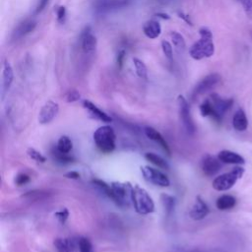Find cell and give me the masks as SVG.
I'll use <instances>...</instances> for the list:
<instances>
[{
  "label": "cell",
  "mask_w": 252,
  "mask_h": 252,
  "mask_svg": "<svg viewBox=\"0 0 252 252\" xmlns=\"http://www.w3.org/2000/svg\"><path fill=\"white\" fill-rule=\"evenodd\" d=\"M209 213H210V209L206 204V202L200 196H197L195 203L189 212L190 218L195 220H201L204 218H206Z\"/></svg>",
  "instance_id": "obj_14"
},
{
  "label": "cell",
  "mask_w": 252,
  "mask_h": 252,
  "mask_svg": "<svg viewBox=\"0 0 252 252\" xmlns=\"http://www.w3.org/2000/svg\"><path fill=\"white\" fill-rule=\"evenodd\" d=\"M36 21L32 20V19H29V20H25L24 22L20 23L16 29L14 30L13 33H12V38L14 40L20 39L24 36H26L27 34L31 33L36 27Z\"/></svg>",
  "instance_id": "obj_15"
},
{
  "label": "cell",
  "mask_w": 252,
  "mask_h": 252,
  "mask_svg": "<svg viewBox=\"0 0 252 252\" xmlns=\"http://www.w3.org/2000/svg\"><path fill=\"white\" fill-rule=\"evenodd\" d=\"M52 156L58 162H61V163H70L74 161V158L71 156H69V154L61 153L56 148L52 151Z\"/></svg>",
  "instance_id": "obj_31"
},
{
  "label": "cell",
  "mask_w": 252,
  "mask_h": 252,
  "mask_svg": "<svg viewBox=\"0 0 252 252\" xmlns=\"http://www.w3.org/2000/svg\"><path fill=\"white\" fill-rule=\"evenodd\" d=\"M236 204V199L232 195H221L216 201V207L220 211H227L232 209Z\"/></svg>",
  "instance_id": "obj_22"
},
{
  "label": "cell",
  "mask_w": 252,
  "mask_h": 252,
  "mask_svg": "<svg viewBox=\"0 0 252 252\" xmlns=\"http://www.w3.org/2000/svg\"><path fill=\"white\" fill-rule=\"evenodd\" d=\"M215 53V45L213 42V37L200 36L190 48L189 54L195 60H202L204 58H209Z\"/></svg>",
  "instance_id": "obj_4"
},
{
  "label": "cell",
  "mask_w": 252,
  "mask_h": 252,
  "mask_svg": "<svg viewBox=\"0 0 252 252\" xmlns=\"http://www.w3.org/2000/svg\"><path fill=\"white\" fill-rule=\"evenodd\" d=\"M144 132L146 134V136L151 139L152 141L158 143L164 151L165 153L169 156L170 155V149H169V146L167 144V142L165 141V139L162 137V135L157 131L155 128L153 127H150V126H147L144 128Z\"/></svg>",
  "instance_id": "obj_18"
},
{
  "label": "cell",
  "mask_w": 252,
  "mask_h": 252,
  "mask_svg": "<svg viewBox=\"0 0 252 252\" xmlns=\"http://www.w3.org/2000/svg\"><path fill=\"white\" fill-rule=\"evenodd\" d=\"M244 173V168L240 165L233 167L230 171L219 175L213 180L212 186L217 191H226L229 190L236 181L242 177Z\"/></svg>",
  "instance_id": "obj_3"
},
{
  "label": "cell",
  "mask_w": 252,
  "mask_h": 252,
  "mask_svg": "<svg viewBox=\"0 0 252 252\" xmlns=\"http://www.w3.org/2000/svg\"><path fill=\"white\" fill-rule=\"evenodd\" d=\"M132 61H133V64H134V67L136 70V74L138 75V77L146 80L148 78V69H147L146 64L137 57H134L132 59Z\"/></svg>",
  "instance_id": "obj_29"
},
{
  "label": "cell",
  "mask_w": 252,
  "mask_h": 252,
  "mask_svg": "<svg viewBox=\"0 0 252 252\" xmlns=\"http://www.w3.org/2000/svg\"><path fill=\"white\" fill-rule=\"evenodd\" d=\"M67 16V11L65 6H59L56 10V19L59 24H64Z\"/></svg>",
  "instance_id": "obj_37"
},
{
  "label": "cell",
  "mask_w": 252,
  "mask_h": 252,
  "mask_svg": "<svg viewBox=\"0 0 252 252\" xmlns=\"http://www.w3.org/2000/svg\"><path fill=\"white\" fill-rule=\"evenodd\" d=\"M160 202L164 209V213L167 217L171 216L175 209V198L166 193H162L160 195Z\"/></svg>",
  "instance_id": "obj_24"
},
{
  "label": "cell",
  "mask_w": 252,
  "mask_h": 252,
  "mask_svg": "<svg viewBox=\"0 0 252 252\" xmlns=\"http://www.w3.org/2000/svg\"><path fill=\"white\" fill-rule=\"evenodd\" d=\"M129 0H96L94 4V9L97 13L103 14L109 11L121 9L127 6Z\"/></svg>",
  "instance_id": "obj_13"
},
{
  "label": "cell",
  "mask_w": 252,
  "mask_h": 252,
  "mask_svg": "<svg viewBox=\"0 0 252 252\" xmlns=\"http://www.w3.org/2000/svg\"><path fill=\"white\" fill-rule=\"evenodd\" d=\"M80 252H94L93 245L87 237H80L78 240Z\"/></svg>",
  "instance_id": "obj_32"
},
{
  "label": "cell",
  "mask_w": 252,
  "mask_h": 252,
  "mask_svg": "<svg viewBox=\"0 0 252 252\" xmlns=\"http://www.w3.org/2000/svg\"><path fill=\"white\" fill-rule=\"evenodd\" d=\"M97 40L92 32L90 26L86 27L80 34V47L85 55H93L95 52Z\"/></svg>",
  "instance_id": "obj_10"
},
{
  "label": "cell",
  "mask_w": 252,
  "mask_h": 252,
  "mask_svg": "<svg viewBox=\"0 0 252 252\" xmlns=\"http://www.w3.org/2000/svg\"><path fill=\"white\" fill-rule=\"evenodd\" d=\"M220 80H221V77L218 73H211L205 76L193 89L192 94H191L192 99H196L198 96L214 89L220 82Z\"/></svg>",
  "instance_id": "obj_6"
},
{
  "label": "cell",
  "mask_w": 252,
  "mask_h": 252,
  "mask_svg": "<svg viewBox=\"0 0 252 252\" xmlns=\"http://www.w3.org/2000/svg\"><path fill=\"white\" fill-rule=\"evenodd\" d=\"M200 112H201V115L203 117H212L214 120L216 118V113H215V110H214V107L212 105V102L209 98L205 99L201 104H200Z\"/></svg>",
  "instance_id": "obj_30"
},
{
  "label": "cell",
  "mask_w": 252,
  "mask_h": 252,
  "mask_svg": "<svg viewBox=\"0 0 252 252\" xmlns=\"http://www.w3.org/2000/svg\"><path fill=\"white\" fill-rule=\"evenodd\" d=\"M83 106L90 112V114L97 119V120H100L102 122H111L112 121V118L110 115H108L106 112H104L103 110H101L100 108H98L94 103H93L92 101L88 100V99H85L83 101Z\"/></svg>",
  "instance_id": "obj_16"
},
{
  "label": "cell",
  "mask_w": 252,
  "mask_h": 252,
  "mask_svg": "<svg viewBox=\"0 0 252 252\" xmlns=\"http://www.w3.org/2000/svg\"><path fill=\"white\" fill-rule=\"evenodd\" d=\"M30 181V176L26 173H19L16 178H15V182L18 186H21V185H25L27 184L28 182Z\"/></svg>",
  "instance_id": "obj_39"
},
{
  "label": "cell",
  "mask_w": 252,
  "mask_h": 252,
  "mask_svg": "<svg viewBox=\"0 0 252 252\" xmlns=\"http://www.w3.org/2000/svg\"><path fill=\"white\" fill-rule=\"evenodd\" d=\"M145 158L153 163L154 165L161 168V169H168L169 165L165 159H163L160 156L155 154V153H146L145 154Z\"/></svg>",
  "instance_id": "obj_25"
},
{
  "label": "cell",
  "mask_w": 252,
  "mask_h": 252,
  "mask_svg": "<svg viewBox=\"0 0 252 252\" xmlns=\"http://www.w3.org/2000/svg\"><path fill=\"white\" fill-rule=\"evenodd\" d=\"M160 45H161V49H162V52H163V54L165 55V57H166L168 60H172V58H173V48H172V44H171L169 41L163 39V40H161Z\"/></svg>",
  "instance_id": "obj_34"
},
{
  "label": "cell",
  "mask_w": 252,
  "mask_h": 252,
  "mask_svg": "<svg viewBox=\"0 0 252 252\" xmlns=\"http://www.w3.org/2000/svg\"><path fill=\"white\" fill-rule=\"evenodd\" d=\"M177 15H178V17H179L180 19H182L183 21H185L188 25L193 26V22L191 21V19H190L189 15H187V14H185V13H183V12H180V11L177 13Z\"/></svg>",
  "instance_id": "obj_44"
},
{
  "label": "cell",
  "mask_w": 252,
  "mask_h": 252,
  "mask_svg": "<svg viewBox=\"0 0 252 252\" xmlns=\"http://www.w3.org/2000/svg\"><path fill=\"white\" fill-rule=\"evenodd\" d=\"M242 4L246 16L249 19H252V0H242Z\"/></svg>",
  "instance_id": "obj_40"
},
{
  "label": "cell",
  "mask_w": 252,
  "mask_h": 252,
  "mask_svg": "<svg viewBox=\"0 0 252 252\" xmlns=\"http://www.w3.org/2000/svg\"><path fill=\"white\" fill-rule=\"evenodd\" d=\"M47 196L46 192H42V191H30L27 192L25 195H23V197L28 198L29 200H32V201H38L40 199H43Z\"/></svg>",
  "instance_id": "obj_35"
},
{
  "label": "cell",
  "mask_w": 252,
  "mask_h": 252,
  "mask_svg": "<svg viewBox=\"0 0 252 252\" xmlns=\"http://www.w3.org/2000/svg\"><path fill=\"white\" fill-rule=\"evenodd\" d=\"M143 32L148 38L155 39V38H158L160 35L161 27H160V25L158 21L150 20V21H147L144 24Z\"/></svg>",
  "instance_id": "obj_19"
},
{
  "label": "cell",
  "mask_w": 252,
  "mask_h": 252,
  "mask_svg": "<svg viewBox=\"0 0 252 252\" xmlns=\"http://www.w3.org/2000/svg\"><path fill=\"white\" fill-rule=\"evenodd\" d=\"M92 182L105 195L107 196L109 199H111L114 203H115V194L113 192V189L111 187V185H108L106 182H104L103 180L100 179H93Z\"/></svg>",
  "instance_id": "obj_27"
},
{
  "label": "cell",
  "mask_w": 252,
  "mask_h": 252,
  "mask_svg": "<svg viewBox=\"0 0 252 252\" xmlns=\"http://www.w3.org/2000/svg\"><path fill=\"white\" fill-rule=\"evenodd\" d=\"M47 4H48V0H39L37 5H36V7H35V10H34L33 14L37 15V14L41 13L44 10V8L46 7Z\"/></svg>",
  "instance_id": "obj_42"
},
{
  "label": "cell",
  "mask_w": 252,
  "mask_h": 252,
  "mask_svg": "<svg viewBox=\"0 0 252 252\" xmlns=\"http://www.w3.org/2000/svg\"><path fill=\"white\" fill-rule=\"evenodd\" d=\"M111 187L115 194V204L119 207H128L133 185L130 182L114 181L111 183Z\"/></svg>",
  "instance_id": "obj_7"
},
{
  "label": "cell",
  "mask_w": 252,
  "mask_h": 252,
  "mask_svg": "<svg viewBox=\"0 0 252 252\" xmlns=\"http://www.w3.org/2000/svg\"><path fill=\"white\" fill-rule=\"evenodd\" d=\"M65 177L69 179H79L80 178V173L77 171H68L64 174Z\"/></svg>",
  "instance_id": "obj_45"
},
{
  "label": "cell",
  "mask_w": 252,
  "mask_h": 252,
  "mask_svg": "<svg viewBox=\"0 0 252 252\" xmlns=\"http://www.w3.org/2000/svg\"><path fill=\"white\" fill-rule=\"evenodd\" d=\"M2 78H3V87H2V92H3V95L4 94L10 89L13 80H14V71L12 66L10 65V63L5 60L4 64H3V73H2Z\"/></svg>",
  "instance_id": "obj_21"
},
{
  "label": "cell",
  "mask_w": 252,
  "mask_h": 252,
  "mask_svg": "<svg viewBox=\"0 0 252 252\" xmlns=\"http://www.w3.org/2000/svg\"><path fill=\"white\" fill-rule=\"evenodd\" d=\"M130 199L135 211L140 215H149L155 211V203L152 197L139 185H133Z\"/></svg>",
  "instance_id": "obj_1"
},
{
  "label": "cell",
  "mask_w": 252,
  "mask_h": 252,
  "mask_svg": "<svg viewBox=\"0 0 252 252\" xmlns=\"http://www.w3.org/2000/svg\"><path fill=\"white\" fill-rule=\"evenodd\" d=\"M125 56H126V52H125L124 49H120V50L117 52V55H116V64H117L118 69H121V68H122L123 63H124Z\"/></svg>",
  "instance_id": "obj_41"
},
{
  "label": "cell",
  "mask_w": 252,
  "mask_h": 252,
  "mask_svg": "<svg viewBox=\"0 0 252 252\" xmlns=\"http://www.w3.org/2000/svg\"><path fill=\"white\" fill-rule=\"evenodd\" d=\"M156 1H158V2L160 3V4H167V3L171 2L172 0H156Z\"/></svg>",
  "instance_id": "obj_47"
},
{
  "label": "cell",
  "mask_w": 252,
  "mask_h": 252,
  "mask_svg": "<svg viewBox=\"0 0 252 252\" xmlns=\"http://www.w3.org/2000/svg\"><path fill=\"white\" fill-rule=\"evenodd\" d=\"M57 252H74V241L71 238L58 237L53 242Z\"/></svg>",
  "instance_id": "obj_23"
},
{
  "label": "cell",
  "mask_w": 252,
  "mask_h": 252,
  "mask_svg": "<svg viewBox=\"0 0 252 252\" xmlns=\"http://www.w3.org/2000/svg\"><path fill=\"white\" fill-rule=\"evenodd\" d=\"M73 148V144H72V141L71 139L68 137V136H61L59 139H58V142H57V146H56V149L61 152V153H65V154H69L71 152Z\"/></svg>",
  "instance_id": "obj_28"
},
{
  "label": "cell",
  "mask_w": 252,
  "mask_h": 252,
  "mask_svg": "<svg viewBox=\"0 0 252 252\" xmlns=\"http://www.w3.org/2000/svg\"><path fill=\"white\" fill-rule=\"evenodd\" d=\"M232 126L236 131L243 132L248 127V119L243 109L239 108L235 111L232 117Z\"/></svg>",
  "instance_id": "obj_20"
},
{
  "label": "cell",
  "mask_w": 252,
  "mask_h": 252,
  "mask_svg": "<svg viewBox=\"0 0 252 252\" xmlns=\"http://www.w3.org/2000/svg\"><path fill=\"white\" fill-rule=\"evenodd\" d=\"M54 216L56 217V219L58 220V221L62 224H64L69 217V211L67 208H63L57 212L54 213Z\"/></svg>",
  "instance_id": "obj_36"
},
{
  "label": "cell",
  "mask_w": 252,
  "mask_h": 252,
  "mask_svg": "<svg viewBox=\"0 0 252 252\" xmlns=\"http://www.w3.org/2000/svg\"><path fill=\"white\" fill-rule=\"evenodd\" d=\"M141 172L144 178L148 182L154 185L160 186V187H167L170 184L168 177L163 172H161L157 168H154L149 165H144V166H141Z\"/></svg>",
  "instance_id": "obj_8"
},
{
  "label": "cell",
  "mask_w": 252,
  "mask_h": 252,
  "mask_svg": "<svg viewBox=\"0 0 252 252\" xmlns=\"http://www.w3.org/2000/svg\"><path fill=\"white\" fill-rule=\"evenodd\" d=\"M170 38H171L172 44H173L174 48L176 49V51L178 53L184 52V50L186 49V42H185L183 35L180 34L178 32L173 31L170 32Z\"/></svg>",
  "instance_id": "obj_26"
},
{
  "label": "cell",
  "mask_w": 252,
  "mask_h": 252,
  "mask_svg": "<svg viewBox=\"0 0 252 252\" xmlns=\"http://www.w3.org/2000/svg\"><path fill=\"white\" fill-rule=\"evenodd\" d=\"M199 34L200 36H205V37H213V34H212V32L208 29V28H201L199 30Z\"/></svg>",
  "instance_id": "obj_43"
},
{
  "label": "cell",
  "mask_w": 252,
  "mask_h": 252,
  "mask_svg": "<svg viewBox=\"0 0 252 252\" xmlns=\"http://www.w3.org/2000/svg\"><path fill=\"white\" fill-rule=\"evenodd\" d=\"M155 16H157L158 18H160L162 20H169L170 19V16L166 13H162V12H158L155 14Z\"/></svg>",
  "instance_id": "obj_46"
},
{
  "label": "cell",
  "mask_w": 252,
  "mask_h": 252,
  "mask_svg": "<svg viewBox=\"0 0 252 252\" xmlns=\"http://www.w3.org/2000/svg\"><path fill=\"white\" fill-rule=\"evenodd\" d=\"M27 155L32 159H33V160H35L37 162H45V160H46V158L41 153H39L38 151H36L33 148H29L27 150Z\"/></svg>",
  "instance_id": "obj_33"
},
{
  "label": "cell",
  "mask_w": 252,
  "mask_h": 252,
  "mask_svg": "<svg viewBox=\"0 0 252 252\" xmlns=\"http://www.w3.org/2000/svg\"><path fill=\"white\" fill-rule=\"evenodd\" d=\"M59 111V105L57 102L48 100L46 101L39 110L38 122L40 124H47L51 122Z\"/></svg>",
  "instance_id": "obj_11"
},
{
  "label": "cell",
  "mask_w": 252,
  "mask_h": 252,
  "mask_svg": "<svg viewBox=\"0 0 252 252\" xmlns=\"http://www.w3.org/2000/svg\"><path fill=\"white\" fill-rule=\"evenodd\" d=\"M183 252H201L199 249H192V250H189V251H183Z\"/></svg>",
  "instance_id": "obj_48"
},
{
  "label": "cell",
  "mask_w": 252,
  "mask_h": 252,
  "mask_svg": "<svg viewBox=\"0 0 252 252\" xmlns=\"http://www.w3.org/2000/svg\"><path fill=\"white\" fill-rule=\"evenodd\" d=\"M177 105H178V111H179V117L182 122V125L187 132L188 135H193L196 131V126L194 124V121L191 116L190 112V106L188 101L183 95H178L177 97Z\"/></svg>",
  "instance_id": "obj_5"
},
{
  "label": "cell",
  "mask_w": 252,
  "mask_h": 252,
  "mask_svg": "<svg viewBox=\"0 0 252 252\" xmlns=\"http://www.w3.org/2000/svg\"><path fill=\"white\" fill-rule=\"evenodd\" d=\"M94 142L96 148L103 154H110L115 149V132L109 125L98 127L94 135Z\"/></svg>",
  "instance_id": "obj_2"
},
{
  "label": "cell",
  "mask_w": 252,
  "mask_h": 252,
  "mask_svg": "<svg viewBox=\"0 0 252 252\" xmlns=\"http://www.w3.org/2000/svg\"><path fill=\"white\" fill-rule=\"evenodd\" d=\"M201 168L205 175L214 176L221 168V161L218 158V157L206 155L201 160Z\"/></svg>",
  "instance_id": "obj_12"
},
{
  "label": "cell",
  "mask_w": 252,
  "mask_h": 252,
  "mask_svg": "<svg viewBox=\"0 0 252 252\" xmlns=\"http://www.w3.org/2000/svg\"><path fill=\"white\" fill-rule=\"evenodd\" d=\"M81 98V94L76 90H71L65 94V99L67 102H75Z\"/></svg>",
  "instance_id": "obj_38"
},
{
  "label": "cell",
  "mask_w": 252,
  "mask_h": 252,
  "mask_svg": "<svg viewBox=\"0 0 252 252\" xmlns=\"http://www.w3.org/2000/svg\"><path fill=\"white\" fill-rule=\"evenodd\" d=\"M218 158L222 163H227V164H243L245 162V159L242 156L229 150L220 151L218 154Z\"/></svg>",
  "instance_id": "obj_17"
},
{
  "label": "cell",
  "mask_w": 252,
  "mask_h": 252,
  "mask_svg": "<svg viewBox=\"0 0 252 252\" xmlns=\"http://www.w3.org/2000/svg\"><path fill=\"white\" fill-rule=\"evenodd\" d=\"M209 99L211 100L212 105L215 110V113H216L215 121H217L219 123L221 122L224 113L232 106L233 99L232 98H222L218 94H212L210 95Z\"/></svg>",
  "instance_id": "obj_9"
}]
</instances>
